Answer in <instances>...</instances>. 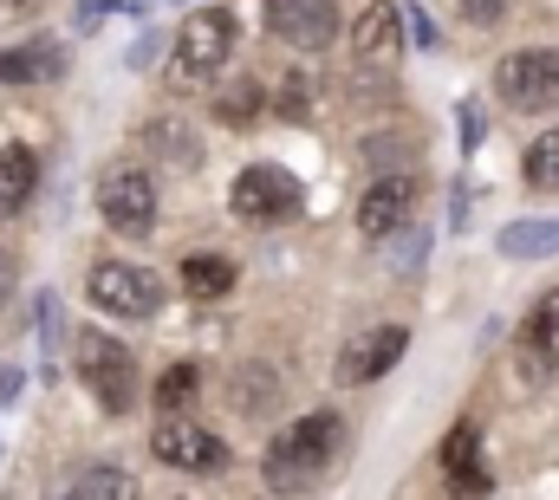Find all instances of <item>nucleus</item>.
Returning <instances> with one entry per match:
<instances>
[{
	"mask_svg": "<svg viewBox=\"0 0 559 500\" xmlns=\"http://www.w3.org/2000/svg\"><path fill=\"white\" fill-rule=\"evenodd\" d=\"M338 449H345V422H338L332 409H306L299 422H286L274 442H267L261 481H267L274 495H306V488L338 462Z\"/></svg>",
	"mask_w": 559,
	"mask_h": 500,
	"instance_id": "f257e3e1",
	"label": "nucleus"
},
{
	"mask_svg": "<svg viewBox=\"0 0 559 500\" xmlns=\"http://www.w3.org/2000/svg\"><path fill=\"white\" fill-rule=\"evenodd\" d=\"M72 365H79L85 390L98 396V409H105V416H124V409L138 403V358H131L111 332L85 325V332L72 338Z\"/></svg>",
	"mask_w": 559,
	"mask_h": 500,
	"instance_id": "f03ea898",
	"label": "nucleus"
},
{
	"mask_svg": "<svg viewBox=\"0 0 559 500\" xmlns=\"http://www.w3.org/2000/svg\"><path fill=\"white\" fill-rule=\"evenodd\" d=\"M235 13H222V7H202V13H189V26L176 33V59H169V85H182V92H195V85H209L228 59H235Z\"/></svg>",
	"mask_w": 559,
	"mask_h": 500,
	"instance_id": "7ed1b4c3",
	"label": "nucleus"
},
{
	"mask_svg": "<svg viewBox=\"0 0 559 500\" xmlns=\"http://www.w3.org/2000/svg\"><path fill=\"white\" fill-rule=\"evenodd\" d=\"M404 66V13L391 0H371L352 26V79L358 85H391Z\"/></svg>",
	"mask_w": 559,
	"mask_h": 500,
	"instance_id": "20e7f679",
	"label": "nucleus"
},
{
	"mask_svg": "<svg viewBox=\"0 0 559 500\" xmlns=\"http://www.w3.org/2000/svg\"><path fill=\"white\" fill-rule=\"evenodd\" d=\"M495 98L508 111H554L559 105V52L554 46H527V52H508L495 66Z\"/></svg>",
	"mask_w": 559,
	"mask_h": 500,
	"instance_id": "39448f33",
	"label": "nucleus"
},
{
	"mask_svg": "<svg viewBox=\"0 0 559 500\" xmlns=\"http://www.w3.org/2000/svg\"><path fill=\"white\" fill-rule=\"evenodd\" d=\"M150 455H156L163 468H182V475H222V468L235 462L228 442H222L215 429L189 422V416H163V422L150 429Z\"/></svg>",
	"mask_w": 559,
	"mask_h": 500,
	"instance_id": "423d86ee",
	"label": "nucleus"
},
{
	"mask_svg": "<svg viewBox=\"0 0 559 500\" xmlns=\"http://www.w3.org/2000/svg\"><path fill=\"white\" fill-rule=\"evenodd\" d=\"M85 293H92V306L111 312V319H156V306H163V279H156L150 266H131V260L92 266Z\"/></svg>",
	"mask_w": 559,
	"mask_h": 500,
	"instance_id": "0eeeda50",
	"label": "nucleus"
},
{
	"mask_svg": "<svg viewBox=\"0 0 559 500\" xmlns=\"http://www.w3.org/2000/svg\"><path fill=\"white\" fill-rule=\"evenodd\" d=\"M228 202H235V215L241 222H293L299 209H306V189L286 176V169H274V163H248L241 176H235V189H228Z\"/></svg>",
	"mask_w": 559,
	"mask_h": 500,
	"instance_id": "6e6552de",
	"label": "nucleus"
},
{
	"mask_svg": "<svg viewBox=\"0 0 559 500\" xmlns=\"http://www.w3.org/2000/svg\"><path fill=\"white\" fill-rule=\"evenodd\" d=\"M98 215H105V228H118V235H150L156 228V182L131 169V163H118V169H105L98 176Z\"/></svg>",
	"mask_w": 559,
	"mask_h": 500,
	"instance_id": "1a4fd4ad",
	"label": "nucleus"
},
{
	"mask_svg": "<svg viewBox=\"0 0 559 500\" xmlns=\"http://www.w3.org/2000/svg\"><path fill=\"white\" fill-rule=\"evenodd\" d=\"M514 365H521V383L527 390H540L559 371V286L527 306V319L514 332Z\"/></svg>",
	"mask_w": 559,
	"mask_h": 500,
	"instance_id": "9d476101",
	"label": "nucleus"
},
{
	"mask_svg": "<svg viewBox=\"0 0 559 500\" xmlns=\"http://www.w3.org/2000/svg\"><path fill=\"white\" fill-rule=\"evenodd\" d=\"M267 26L293 52H325L338 39V7L332 0H267Z\"/></svg>",
	"mask_w": 559,
	"mask_h": 500,
	"instance_id": "9b49d317",
	"label": "nucleus"
},
{
	"mask_svg": "<svg viewBox=\"0 0 559 500\" xmlns=\"http://www.w3.org/2000/svg\"><path fill=\"white\" fill-rule=\"evenodd\" d=\"M411 215H417V182L411 176H378L365 195H358V235L365 241H391L397 228H411Z\"/></svg>",
	"mask_w": 559,
	"mask_h": 500,
	"instance_id": "f8f14e48",
	"label": "nucleus"
},
{
	"mask_svg": "<svg viewBox=\"0 0 559 500\" xmlns=\"http://www.w3.org/2000/svg\"><path fill=\"white\" fill-rule=\"evenodd\" d=\"M404 352H411V332H404V325H371V332H358V338L338 352V383H371V377L391 371Z\"/></svg>",
	"mask_w": 559,
	"mask_h": 500,
	"instance_id": "ddd939ff",
	"label": "nucleus"
},
{
	"mask_svg": "<svg viewBox=\"0 0 559 500\" xmlns=\"http://www.w3.org/2000/svg\"><path fill=\"white\" fill-rule=\"evenodd\" d=\"M442 475H449V488L462 500H481L495 488L488 468H481V429H475V422H455V429H449V442H442Z\"/></svg>",
	"mask_w": 559,
	"mask_h": 500,
	"instance_id": "4468645a",
	"label": "nucleus"
},
{
	"mask_svg": "<svg viewBox=\"0 0 559 500\" xmlns=\"http://www.w3.org/2000/svg\"><path fill=\"white\" fill-rule=\"evenodd\" d=\"M59 72H66V46H59V39L0 46V85H52Z\"/></svg>",
	"mask_w": 559,
	"mask_h": 500,
	"instance_id": "2eb2a0df",
	"label": "nucleus"
},
{
	"mask_svg": "<svg viewBox=\"0 0 559 500\" xmlns=\"http://www.w3.org/2000/svg\"><path fill=\"white\" fill-rule=\"evenodd\" d=\"M33 189H39V156L26 143H7L0 150V222H13L33 202Z\"/></svg>",
	"mask_w": 559,
	"mask_h": 500,
	"instance_id": "dca6fc26",
	"label": "nucleus"
},
{
	"mask_svg": "<svg viewBox=\"0 0 559 500\" xmlns=\"http://www.w3.org/2000/svg\"><path fill=\"white\" fill-rule=\"evenodd\" d=\"M52 500H138V475L118 468V462H92V468H79L72 481H59Z\"/></svg>",
	"mask_w": 559,
	"mask_h": 500,
	"instance_id": "f3484780",
	"label": "nucleus"
},
{
	"mask_svg": "<svg viewBox=\"0 0 559 500\" xmlns=\"http://www.w3.org/2000/svg\"><path fill=\"white\" fill-rule=\"evenodd\" d=\"M235 286V260L228 253H189L182 260V293L189 299H222Z\"/></svg>",
	"mask_w": 559,
	"mask_h": 500,
	"instance_id": "a211bd4d",
	"label": "nucleus"
},
{
	"mask_svg": "<svg viewBox=\"0 0 559 500\" xmlns=\"http://www.w3.org/2000/svg\"><path fill=\"white\" fill-rule=\"evenodd\" d=\"M143 143H150L169 169H195V163H202V143H195V130L182 124V118H156V124L143 130Z\"/></svg>",
	"mask_w": 559,
	"mask_h": 500,
	"instance_id": "6ab92c4d",
	"label": "nucleus"
},
{
	"mask_svg": "<svg viewBox=\"0 0 559 500\" xmlns=\"http://www.w3.org/2000/svg\"><path fill=\"white\" fill-rule=\"evenodd\" d=\"M495 248L508 260H547V253H559V222H508Z\"/></svg>",
	"mask_w": 559,
	"mask_h": 500,
	"instance_id": "aec40b11",
	"label": "nucleus"
},
{
	"mask_svg": "<svg viewBox=\"0 0 559 500\" xmlns=\"http://www.w3.org/2000/svg\"><path fill=\"white\" fill-rule=\"evenodd\" d=\"M261 111H267V92H261L254 79H241V85H228V92L215 98V118H222V124H235V130L254 124Z\"/></svg>",
	"mask_w": 559,
	"mask_h": 500,
	"instance_id": "412c9836",
	"label": "nucleus"
},
{
	"mask_svg": "<svg viewBox=\"0 0 559 500\" xmlns=\"http://www.w3.org/2000/svg\"><path fill=\"white\" fill-rule=\"evenodd\" d=\"M195 383H202V365H169V371L156 377V409L163 416H182L189 396H195Z\"/></svg>",
	"mask_w": 559,
	"mask_h": 500,
	"instance_id": "4be33fe9",
	"label": "nucleus"
},
{
	"mask_svg": "<svg viewBox=\"0 0 559 500\" xmlns=\"http://www.w3.org/2000/svg\"><path fill=\"white\" fill-rule=\"evenodd\" d=\"M521 169H527V182H534L540 195H559V130H547V136L521 156Z\"/></svg>",
	"mask_w": 559,
	"mask_h": 500,
	"instance_id": "5701e85b",
	"label": "nucleus"
},
{
	"mask_svg": "<svg viewBox=\"0 0 559 500\" xmlns=\"http://www.w3.org/2000/svg\"><path fill=\"white\" fill-rule=\"evenodd\" d=\"M267 403H274V377L261 371H248V365H241V371H235V409H241V416H267Z\"/></svg>",
	"mask_w": 559,
	"mask_h": 500,
	"instance_id": "b1692460",
	"label": "nucleus"
},
{
	"mask_svg": "<svg viewBox=\"0 0 559 500\" xmlns=\"http://www.w3.org/2000/svg\"><path fill=\"white\" fill-rule=\"evenodd\" d=\"M306 111H312V85H306V79H286V85H280V118L299 124Z\"/></svg>",
	"mask_w": 559,
	"mask_h": 500,
	"instance_id": "393cba45",
	"label": "nucleus"
},
{
	"mask_svg": "<svg viewBox=\"0 0 559 500\" xmlns=\"http://www.w3.org/2000/svg\"><path fill=\"white\" fill-rule=\"evenodd\" d=\"M39 345H46V358L59 352V299L52 293H39Z\"/></svg>",
	"mask_w": 559,
	"mask_h": 500,
	"instance_id": "a878e982",
	"label": "nucleus"
},
{
	"mask_svg": "<svg viewBox=\"0 0 559 500\" xmlns=\"http://www.w3.org/2000/svg\"><path fill=\"white\" fill-rule=\"evenodd\" d=\"M455 7H462V20H468V26H495V20L508 13V0H455Z\"/></svg>",
	"mask_w": 559,
	"mask_h": 500,
	"instance_id": "bb28decb",
	"label": "nucleus"
},
{
	"mask_svg": "<svg viewBox=\"0 0 559 500\" xmlns=\"http://www.w3.org/2000/svg\"><path fill=\"white\" fill-rule=\"evenodd\" d=\"M404 33L417 39L423 52H436V26H429V13H423V7H411V13H404Z\"/></svg>",
	"mask_w": 559,
	"mask_h": 500,
	"instance_id": "cd10ccee",
	"label": "nucleus"
},
{
	"mask_svg": "<svg viewBox=\"0 0 559 500\" xmlns=\"http://www.w3.org/2000/svg\"><path fill=\"white\" fill-rule=\"evenodd\" d=\"M455 130H462V150H475V143H481V111L462 105V111H455Z\"/></svg>",
	"mask_w": 559,
	"mask_h": 500,
	"instance_id": "c85d7f7f",
	"label": "nucleus"
},
{
	"mask_svg": "<svg viewBox=\"0 0 559 500\" xmlns=\"http://www.w3.org/2000/svg\"><path fill=\"white\" fill-rule=\"evenodd\" d=\"M111 7H118V0H79V33H92V26H98Z\"/></svg>",
	"mask_w": 559,
	"mask_h": 500,
	"instance_id": "c756f323",
	"label": "nucleus"
},
{
	"mask_svg": "<svg viewBox=\"0 0 559 500\" xmlns=\"http://www.w3.org/2000/svg\"><path fill=\"white\" fill-rule=\"evenodd\" d=\"M13 286H20V266H13V253L0 248V306L13 299Z\"/></svg>",
	"mask_w": 559,
	"mask_h": 500,
	"instance_id": "7c9ffc66",
	"label": "nucleus"
},
{
	"mask_svg": "<svg viewBox=\"0 0 559 500\" xmlns=\"http://www.w3.org/2000/svg\"><path fill=\"white\" fill-rule=\"evenodd\" d=\"M26 13H39V0H0V26L7 20H26Z\"/></svg>",
	"mask_w": 559,
	"mask_h": 500,
	"instance_id": "2f4dec72",
	"label": "nucleus"
},
{
	"mask_svg": "<svg viewBox=\"0 0 559 500\" xmlns=\"http://www.w3.org/2000/svg\"><path fill=\"white\" fill-rule=\"evenodd\" d=\"M156 46H163V39H156V33H143L138 52H131V66H150V59H156Z\"/></svg>",
	"mask_w": 559,
	"mask_h": 500,
	"instance_id": "473e14b6",
	"label": "nucleus"
},
{
	"mask_svg": "<svg viewBox=\"0 0 559 500\" xmlns=\"http://www.w3.org/2000/svg\"><path fill=\"white\" fill-rule=\"evenodd\" d=\"M20 396V371H0V403H13Z\"/></svg>",
	"mask_w": 559,
	"mask_h": 500,
	"instance_id": "72a5a7b5",
	"label": "nucleus"
}]
</instances>
